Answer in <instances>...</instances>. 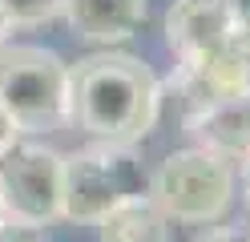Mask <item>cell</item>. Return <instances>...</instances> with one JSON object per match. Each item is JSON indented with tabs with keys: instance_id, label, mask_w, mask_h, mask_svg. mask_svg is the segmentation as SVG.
Segmentation results:
<instances>
[{
	"instance_id": "obj_11",
	"label": "cell",
	"mask_w": 250,
	"mask_h": 242,
	"mask_svg": "<svg viewBox=\"0 0 250 242\" xmlns=\"http://www.w3.org/2000/svg\"><path fill=\"white\" fill-rule=\"evenodd\" d=\"M0 8H4V16L12 24H49L61 16V0H0Z\"/></svg>"
},
{
	"instance_id": "obj_9",
	"label": "cell",
	"mask_w": 250,
	"mask_h": 242,
	"mask_svg": "<svg viewBox=\"0 0 250 242\" xmlns=\"http://www.w3.org/2000/svg\"><path fill=\"white\" fill-rule=\"evenodd\" d=\"M61 16L73 37L89 44H117L146 21V0H61Z\"/></svg>"
},
{
	"instance_id": "obj_12",
	"label": "cell",
	"mask_w": 250,
	"mask_h": 242,
	"mask_svg": "<svg viewBox=\"0 0 250 242\" xmlns=\"http://www.w3.org/2000/svg\"><path fill=\"white\" fill-rule=\"evenodd\" d=\"M0 242H44L37 226H21V222H0Z\"/></svg>"
},
{
	"instance_id": "obj_17",
	"label": "cell",
	"mask_w": 250,
	"mask_h": 242,
	"mask_svg": "<svg viewBox=\"0 0 250 242\" xmlns=\"http://www.w3.org/2000/svg\"><path fill=\"white\" fill-rule=\"evenodd\" d=\"M0 222H4V202H0Z\"/></svg>"
},
{
	"instance_id": "obj_14",
	"label": "cell",
	"mask_w": 250,
	"mask_h": 242,
	"mask_svg": "<svg viewBox=\"0 0 250 242\" xmlns=\"http://www.w3.org/2000/svg\"><path fill=\"white\" fill-rule=\"evenodd\" d=\"M194 242H250V234H246V230H234V226H218V230L198 234Z\"/></svg>"
},
{
	"instance_id": "obj_4",
	"label": "cell",
	"mask_w": 250,
	"mask_h": 242,
	"mask_svg": "<svg viewBox=\"0 0 250 242\" xmlns=\"http://www.w3.org/2000/svg\"><path fill=\"white\" fill-rule=\"evenodd\" d=\"M146 194L162 206L169 222L210 226L234 202V170L226 157L194 145V150H178L162 157V166L146 182Z\"/></svg>"
},
{
	"instance_id": "obj_8",
	"label": "cell",
	"mask_w": 250,
	"mask_h": 242,
	"mask_svg": "<svg viewBox=\"0 0 250 242\" xmlns=\"http://www.w3.org/2000/svg\"><path fill=\"white\" fill-rule=\"evenodd\" d=\"M186 121V133H190L202 150H210L226 161H242L250 154V89L222 97L206 109L190 113Z\"/></svg>"
},
{
	"instance_id": "obj_16",
	"label": "cell",
	"mask_w": 250,
	"mask_h": 242,
	"mask_svg": "<svg viewBox=\"0 0 250 242\" xmlns=\"http://www.w3.org/2000/svg\"><path fill=\"white\" fill-rule=\"evenodd\" d=\"M8 32H12V21H8V16H4V8H0V44L8 41Z\"/></svg>"
},
{
	"instance_id": "obj_3",
	"label": "cell",
	"mask_w": 250,
	"mask_h": 242,
	"mask_svg": "<svg viewBox=\"0 0 250 242\" xmlns=\"http://www.w3.org/2000/svg\"><path fill=\"white\" fill-rule=\"evenodd\" d=\"M133 194H146V174L133 157V145L93 141L61 166V218L69 222L97 226L121 198Z\"/></svg>"
},
{
	"instance_id": "obj_7",
	"label": "cell",
	"mask_w": 250,
	"mask_h": 242,
	"mask_svg": "<svg viewBox=\"0 0 250 242\" xmlns=\"http://www.w3.org/2000/svg\"><path fill=\"white\" fill-rule=\"evenodd\" d=\"M246 8L238 0H174L166 12V44L178 61H190L218 48L242 24Z\"/></svg>"
},
{
	"instance_id": "obj_15",
	"label": "cell",
	"mask_w": 250,
	"mask_h": 242,
	"mask_svg": "<svg viewBox=\"0 0 250 242\" xmlns=\"http://www.w3.org/2000/svg\"><path fill=\"white\" fill-rule=\"evenodd\" d=\"M242 198H246V206H250V154L242 157Z\"/></svg>"
},
{
	"instance_id": "obj_5",
	"label": "cell",
	"mask_w": 250,
	"mask_h": 242,
	"mask_svg": "<svg viewBox=\"0 0 250 242\" xmlns=\"http://www.w3.org/2000/svg\"><path fill=\"white\" fill-rule=\"evenodd\" d=\"M61 166L65 154L37 141H17L0 154V202L4 218L21 226H49L61 218Z\"/></svg>"
},
{
	"instance_id": "obj_2",
	"label": "cell",
	"mask_w": 250,
	"mask_h": 242,
	"mask_svg": "<svg viewBox=\"0 0 250 242\" xmlns=\"http://www.w3.org/2000/svg\"><path fill=\"white\" fill-rule=\"evenodd\" d=\"M0 105L21 133L69 125V65L41 44H0Z\"/></svg>"
},
{
	"instance_id": "obj_10",
	"label": "cell",
	"mask_w": 250,
	"mask_h": 242,
	"mask_svg": "<svg viewBox=\"0 0 250 242\" xmlns=\"http://www.w3.org/2000/svg\"><path fill=\"white\" fill-rule=\"evenodd\" d=\"M97 230L101 242H169V218L149 194H133L109 210Z\"/></svg>"
},
{
	"instance_id": "obj_13",
	"label": "cell",
	"mask_w": 250,
	"mask_h": 242,
	"mask_svg": "<svg viewBox=\"0 0 250 242\" xmlns=\"http://www.w3.org/2000/svg\"><path fill=\"white\" fill-rule=\"evenodd\" d=\"M17 141H21V129H17V121L8 117V109L0 105V154H8Z\"/></svg>"
},
{
	"instance_id": "obj_1",
	"label": "cell",
	"mask_w": 250,
	"mask_h": 242,
	"mask_svg": "<svg viewBox=\"0 0 250 242\" xmlns=\"http://www.w3.org/2000/svg\"><path fill=\"white\" fill-rule=\"evenodd\" d=\"M162 113V81L133 53H89L69 65V125L93 141L137 145Z\"/></svg>"
},
{
	"instance_id": "obj_6",
	"label": "cell",
	"mask_w": 250,
	"mask_h": 242,
	"mask_svg": "<svg viewBox=\"0 0 250 242\" xmlns=\"http://www.w3.org/2000/svg\"><path fill=\"white\" fill-rule=\"evenodd\" d=\"M169 89L182 101V117L222 101V97L250 89V12L218 48L190 57V61H178L174 77H169Z\"/></svg>"
}]
</instances>
